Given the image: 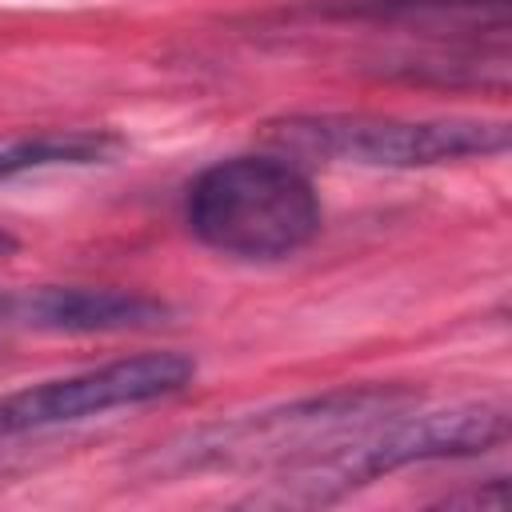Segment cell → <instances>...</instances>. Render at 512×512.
<instances>
[{
    "label": "cell",
    "mask_w": 512,
    "mask_h": 512,
    "mask_svg": "<svg viewBox=\"0 0 512 512\" xmlns=\"http://www.w3.org/2000/svg\"><path fill=\"white\" fill-rule=\"evenodd\" d=\"M320 196L292 156H232L188 188V228L236 260H284L320 232Z\"/></svg>",
    "instance_id": "cell-1"
},
{
    "label": "cell",
    "mask_w": 512,
    "mask_h": 512,
    "mask_svg": "<svg viewBox=\"0 0 512 512\" xmlns=\"http://www.w3.org/2000/svg\"><path fill=\"white\" fill-rule=\"evenodd\" d=\"M264 140L280 156L340 160L364 168H428L508 148L504 120H404L372 112H296L264 124Z\"/></svg>",
    "instance_id": "cell-2"
},
{
    "label": "cell",
    "mask_w": 512,
    "mask_h": 512,
    "mask_svg": "<svg viewBox=\"0 0 512 512\" xmlns=\"http://www.w3.org/2000/svg\"><path fill=\"white\" fill-rule=\"evenodd\" d=\"M508 436V412L500 404H456L440 412L400 416L388 412L328 448L312 452L300 484H364L380 472H396L420 460H448V456H476L496 448Z\"/></svg>",
    "instance_id": "cell-3"
},
{
    "label": "cell",
    "mask_w": 512,
    "mask_h": 512,
    "mask_svg": "<svg viewBox=\"0 0 512 512\" xmlns=\"http://www.w3.org/2000/svg\"><path fill=\"white\" fill-rule=\"evenodd\" d=\"M192 376H196V360L184 352H140L76 376L44 380V384L0 396V436L40 432V428L72 424L112 408L148 404L180 392Z\"/></svg>",
    "instance_id": "cell-4"
},
{
    "label": "cell",
    "mask_w": 512,
    "mask_h": 512,
    "mask_svg": "<svg viewBox=\"0 0 512 512\" xmlns=\"http://www.w3.org/2000/svg\"><path fill=\"white\" fill-rule=\"evenodd\" d=\"M12 316L36 332L104 336L156 328L168 320V304L128 288H36L12 300Z\"/></svg>",
    "instance_id": "cell-5"
},
{
    "label": "cell",
    "mask_w": 512,
    "mask_h": 512,
    "mask_svg": "<svg viewBox=\"0 0 512 512\" xmlns=\"http://www.w3.org/2000/svg\"><path fill=\"white\" fill-rule=\"evenodd\" d=\"M120 152V136L112 132H40L28 140H12L0 148V180L44 172V168H72V164H100Z\"/></svg>",
    "instance_id": "cell-6"
},
{
    "label": "cell",
    "mask_w": 512,
    "mask_h": 512,
    "mask_svg": "<svg viewBox=\"0 0 512 512\" xmlns=\"http://www.w3.org/2000/svg\"><path fill=\"white\" fill-rule=\"evenodd\" d=\"M12 248H16V240H12V236H8V232H4V228H0V256H8V252H12Z\"/></svg>",
    "instance_id": "cell-7"
}]
</instances>
